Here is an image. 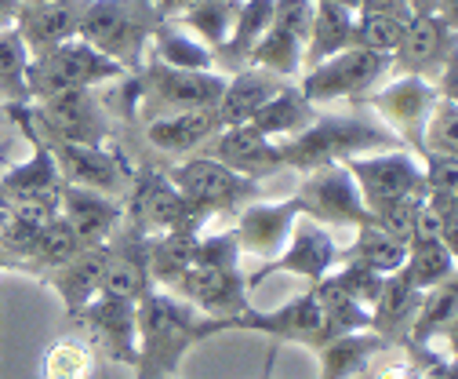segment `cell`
Here are the masks:
<instances>
[{
    "label": "cell",
    "mask_w": 458,
    "mask_h": 379,
    "mask_svg": "<svg viewBox=\"0 0 458 379\" xmlns=\"http://www.w3.org/2000/svg\"><path fill=\"white\" fill-rule=\"evenodd\" d=\"M135 332H139L135 379H167L179 375L186 354L197 343L225 332V321L204 317L167 289H149L135 303Z\"/></svg>",
    "instance_id": "6da1fadb"
},
{
    "label": "cell",
    "mask_w": 458,
    "mask_h": 379,
    "mask_svg": "<svg viewBox=\"0 0 458 379\" xmlns=\"http://www.w3.org/2000/svg\"><path fill=\"white\" fill-rule=\"evenodd\" d=\"M280 160L284 168L295 172H317L327 165H346L353 157L364 153H378V150H400V139L378 125L375 117H360V114H317V121L292 135L280 139Z\"/></svg>",
    "instance_id": "7a4b0ae2"
},
{
    "label": "cell",
    "mask_w": 458,
    "mask_h": 379,
    "mask_svg": "<svg viewBox=\"0 0 458 379\" xmlns=\"http://www.w3.org/2000/svg\"><path fill=\"white\" fill-rule=\"evenodd\" d=\"M157 22L160 15L149 0H88L77 37L98 56L113 59L124 73H135L146 63Z\"/></svg>",
    "instance_id": "3957f363"
},
{
    "label": "cell",
    "mask_w": 458,
    "mask_h": 379,
    "mask_svg": "<svg viewBox=\"0 0 458 379\" xmlns=\"http://www.w3.org/2000/svg\"><path fill=\"white\" fill-rule=\"evenodd\" d=\"M26 114L47 142H73V146L113 142V110L106 106V95L98 88L37 99L26 106Z\"/></svg>",
    "instance_id": "277c9868"
},
{
    "label": "cell",
    "mask_w": 458,
    "mask_h": 379,
    "mask_svg": "<svg viewBox=\"0 0 458 379\" xmlns=\"http://www.w3.org/2000/svg\"><path fill=\"white\" fill-rule=\"evenodd\" d=\"M124 70L98 56L91 44H84L81 37L40 51V56H30V70H26V88L30 99H51V95H63V91H81V88H102L121 81Z\"/></svg>",
    "instance_id": "5b68a950"
},
{
    "label": "cell",
    "mask_w": 458,
    "mask_h": 379,
    "mask_svg": "<svg viewBox=\"0 0 458 379\" xmlns=\"http://www.w3.org/2000/svg\"><path fill=\"white\" fill-rule=\"evenodd\" d=\"M167 179L175 183V190L182 194L197 227H204L208 220H215V215L241 211L248 201L259 197V183H251L244 176H233L229 168L215 165V160H208V157H197V153H190L182 165L167 168Z\"/></svg>",
    "instance_id": "8992f818"
},
{
    "label": "cell",
    "mask_w": 458,
    "mask_h": 379,
    "mask_svg": "<svg viewBox=\"0 0 458 379\" xmlns=\"http://www.w3.org/2000/svg\"><path fill=\"white\" fill-rule=\"evenodd\" d=\"M4 114L19 125V132L30 142V157L22 165H12L4 176H0V194H4L12 204H26V208H40V211H59L63 201V172H59V160H55L47 139L33 128L26 106H4Z\"/></svg>",
    "instance_id": "52a82bcc"
},
{
    "label": "cell",
    "mask_w": 458,
    "mask_h": 379,
    "mask_svg": "<svg viewBox=\"0 0 458 379\" xmlns=\"http://www.w3.org/2000/svg\"><path fill=\"white\" fill-rule=\"evenodd\" d=\"M225 332H259V336H269V343H276V347L280 343H299V347H310V350H317L320 343H327L335 336L331 321L324 314V303H320L313 285H310V292L288 299L284 306H273V310L248 306L244 314L225 321Z\"/></svg>",
    "instance_id": "ba28073f"
},
{
    "label": "cell",
    "mask_w": 458,
    "mask_h": 379,
    "mask_svg": "<svg viewBox=\"0 0 458 379\" xmlns=\"http://www.w3.org/2000/svg\"><path fill=\"white\" fill-rule=\"evenodd\" d=\"M386 73H389V56H375L368 47H346L338 56L310 66L295 84L313 106L317 102H364Z\"/></svg>",
    "instance_id": "9c48e42d"
},
{
    "label": "cell",
    "mask_w": 458,
    "mask_h": 379,
    "mask_svg": "<svg viewBox=\"0 0 458 379\" xmlns=\"http://www.w3.org/2000/svg\"><path fill=\"white\" fill-rule=\"evenodd\" d=\"M121 208H124V223L146 237L179 230V227L200 230L182 201V194L175 190V183L157 165H135V176H131V186H128Z\"/></svg>",
    "instance_id": "30bf717a"
},
{
    "label": "cell",
    "mask_w": 458,
    "mask_h": 379,
    "mask_svg": "<svg viewBox=\"0 0 458 379\" xmlns=\"http://www.w3.org/2000/svg\"><path fill=\"white\" fill-rule=\"evenodd\" d=\"M437 99H440V88L433 81L400 73L386 88L371 91L364 102L375 114V121L386 125L400 139V146L411 150L415 157H422V128H426V117L433 114Z\"/></svg>",
    "instance_id": "8fae6325"
},
{
    "label": "cell",
    "mask_w": 458,
    "mask_h": 379,
    "mask_svg": "<svg viewBox=\"0 0 458 379\" xmlns=\"http://www.w3.org/2000/svg\"><path fill=\"white\" fill-rule=\"evenodd\" d=\"M346 172L353 176L368 211H378L386 204L422 197L426 194V176H422V160L411 150H378L346 160Z\"/></svg>",
    "instance_id": "7c38bea8"
},
{
    "label": "cell",
    "mask_w": 458,
    "mask_h": 379,
    "mask_svg": "<svg viewBox=\"0 0 458 379\" xmlns=\"http://www.w3.org/2000/svg\"><path fill=\"white\" fill-rule=\"evenodd\" d=\"M313 22V0H276L269 30L255 44L248 66L266 70L280 81H299L302 77V56H306V37Z\"/></svg>",
    "instance_id": "4fadbf2b"
},
{
    "label": "cell",
    "mask_w": 458,
    "mask_h": 379,
    "mask_svg": "<svg viewBox=\"0 0 458 379\" xmlns=\"http://www.w3.org/2000/svg\"><path fill=\"white\" fill-rule=\"evenodd\" d=\"M299 204V215L320 223V227H364L371 223V211L346 172V165H327L317 172H306L299 190L292 194Z\"/></svg>",
    "instance_id": "5bb4252c"
},
{
    "label": "cell",
    "mask_w": 458,
    "mask_h": 379,
    "mask_svg": "<svg viewBox=\"0 0 458 379\" xmlns=\"http://www.w3.org/2000/svg\"><path fill=\"white\" fill-rule=\"evenodd\" d=\"M338 252L342 248H338V241L331 237L327 227H320V223L306 220V215H299L295 227H292L288 245L280 248V255H273L269 263H262L255 274H244L248 292H255L273 274H288V278H302V281L317 285V281H324L331 274V266L338 263Z\"/></svg>",
    "instance_id": "9a60e30c"
},
{
    "label": "cell",
    "mask_w": 458,
    "mask_h": 379,
    "mask_svg": "<svg viewBox=\"0 0 458 379\" xmlns=\"http://www.w3.org/2000/svg\"><path fill=\"white\" fill-rule=\"evenodd\" d=\"M66 186H88L106 197H124L135 176V160L117 146V142H102V146H73V142H47Z\"/></svg>",
    "instance_id": "2e32d148"
},
{
    "label": "cell",
    "mask_w": 458,
    "mask_h": 379,
    "mask_svg": "<svg viewBox=\"0 0 458 379\" xmlns=\"http://www.w3.org/2000/svg\"><path fill=\"white\" fill-rule=\"evenodd\" d=\"M73 321L84 329V343L95 350V357H106L113 365L135 368L139 361V332H135V303L117 296H95Z\"/></svg>",
    "instance_id": "e0dca14e"
},
{
    "label": "cell",
    "mask_w": 458,
    "mask_h": 379,
    "mask_svg": "<svg viewBox=\"0 0 458 379\" xmlns=\"http://www.w3.org/2000/svg\"><path fill=\"white\" fill-rule=\"evenodd\" d=\"M458 59L454 47V22L437 15V12H411L404 40L393 51L389 70L396 73H411V77H426L437 84V77L444 73V66Z\"/></svg>",
    "instance_id": "ac0fdd59"
},
{
    "label": "cell",
    "mask_w": 458,
    "mask_h": 379,
    "mask_svg": "<svg viewBox=\"0 0 458 379\" xmlns=\"http://www.w3.org/2000/svg\"><path fill=\"white\" fill-rule=\"evenodd\" d=\"M197 157H208V160H215V165L229 168L233 176H244L251 183L284 172L280 146L273 139H266L262 132H255L251 125H229V128L215 132L197 150Z\"/></svg>",
    "instance_id": "d6986e66"
},
{
    "label": "cell",
    "mask_w": 458,
    "mask_h": 379,
    "mask_svg": "<svg viewBox=\"0 0 458 379\" xmlns=\"http://www.w3.org/2000/svg\"><path fill=\"white\" fill-rule=\"evenodd\" d=\"M171 292L186 299L193 310H200L204 317H218V321H229L251 306L244 270H211L193 263Z\"/></svg>",
    "instance_id": "ffe728a7"
},
{
    "label": "cell",
    "mask_w": 458,
    "mask_h": 379,
    "mask_svg": "<svg viewBox=\"0 0 458 379\" xmlns=\"http://www.w3.org/2000/svg\"><path fill=\"white\" fill-rule=\"evenodd\" d=\"M299 220V204L295 197H284V201H248L237 211V245L244 255H255L262 263H269L273 255H280V248L288 245L292 227Z\"/></svg>",
    "instance_id": "44dd1931"
},
{
    "label": "cell",
    "mask_w": 458,
    "mask_h": 379,
    "mask_svg": "<svg viewBox=\"0 0 458 379\" xmlns=\"http://www.w3.org/2000/svg\"><path fill=\"white\" fill-rule=\"evenodd\" d=\"M106 270H102V296H117V299H128V303H139L153 281H149V263H146V252H149V237L139 234L135 227L121 223V230L106 241Z\"/></svg>",
    "instance_id": "7402d4cb"
},
{
    "label": "cell",
    "mask_w": 458,
    "mask_h": 379,
    "mask_svg": "<svg viewBox=\"0 0 458 379\" xmlns=\"http://www.w3.org/2000/svg\"><path fill=\"white\" fill-rule=\"evenodd\" d=\"M215 132H222L218 110L204 106V110H186V114H164L142 125V142L153 160L160 157H190L197 153ZM149 160V165H153Z\"/></svg>",
    "instance_id": "603a6c76"
},
{
    "label": "cell",
    "mask_w": 458,
    "mask_h": 379,
    "mask_svg": "<svg viewBox=\"0 0 458 379\" xmlns=\"http://www.w3.org/2000/svg\"><path fill=\"white\" fill-rule=\"evenodd\" d=\"M84 12H88V0H40V4H22L19 0V15L12 30L22 37L30 56H40V51L73 40Z\"/></svg>",
    "instance_id": "cb8c5ba5"
},
{
    "label": "cell",
    "mask_w": 458,
    "mask_h": 379,
    "mask_svg": "<svg viewBox=\"0 0 458 379\" xmlns=\"http://www.w3.org/2000/svg\"><path fill=\"white\" fill-rule=\"evenodd\" d=\"M59 215L73 227V234L81 237L84 248L106 245L124 223V208L117 197H106L98 190L88 186H63V201H59Z\"/></svg>",
    "instance_id": "d4e9b609"
},
{
    "label": "cell",
    "mask_w": 458,
    "mask_h": 379,
    "mask_svg": "<svg viewBox=\"0 0 458 379\" xmlns=\"http://www.w3.org/2000/svg\"><path fill=\"white\" fill-rule=\"evenodd\" d=\"M106 245H95V248H81L70 263L47 270L40 274V281L63 299V310L66 317L81 314L102 289V270H106Z\"/></svg>",
    "instance_id": "484cf974"
},
{
    "label": "cell",
    "mask_w": 458,
    "mask_h": 379,
    "mask_svg": "<svg viewBox=\"0 0 458 379\" xmlns=\"http://www.w3.org/2000/svg\"><path fill=\"white\" fill-rule=\"evenodd\" d=\"M393 343L382 340L378 332L371 329H360V332H342V336H331L327 343L317 347V357H320V379H353L360 372H368L382 354H389Z\"/></svg>",
    "instance_id": "4316f807"
},
{
    "label": "cell",
    "mask_w": 458,
    "mask_h": 379,
    "mask_svg": "<svg viewBox=\"0 0 458 379\" xmlns=\"http://www.w3.org/2000/svg\"><path fill=\"white\" fill-rule=\"evenodd\" d=\"M146 56H149L153 63L171 66V70L218 73V70H215V51H211L193 30H186L179 19H160V22H157Z\"/></svg>",
    "instance_id": "83f0119b"
},
{
    "label": "cell",
    "mask_w": 458,
    "mask_h": 379,
    "mask_svg": "<svg viewBox=\"0 0 458 379\" xmlns=\"http://www.w3.org/2000/svg\"><path fill=\"white\" fill-rule=\"evenodd\" d=\"M313 121H317V106L299 91L295 81H288L273 99H266L259 110L251 114V121H244V125H251L266 139L280 142V139H292V135L306 132Z\"/></svg>",
    "instance_id": "f1b7e54d"
},
{
    "label": "cell",
    "mask_w": 458,
    "mask_h": 379,
    "mask_svg": "<svg viewBox=\"0 0 458 379\" xmlns=\"http://www.w3.org/2000/svg\"><path fill=\"white\" fill-rule=\"evenodd\" d=\"M273 4L276 0H241V12L233 19V30H229L225 44L215 51V70L225 77V73H241L248 70V59L255 44L262 40V33L269 30V19H273Z\"/></svg>",
    "instance_id": "f546056e"
},
{
    "label": "cell",
    "mask_w": 458,
    "mask_h": 379,
    "mask_svg": "<svg viewBox=\"0 0 458 379\" xmlns=\"http://www.w3.org/2000/svg\"><path fill=\"white\" fill-rule=\"evenodd\" d=\"M284 84H288V81H280V77H273V73H266V70H251V66L241 70V73H229L225 84H222V95H218V102H215L222 128L251 121V114L259 110L266 99H273Z\"/></svg>",
    "instance_id": "4dcf8cb0"
},
{
    "label": "cell",
    "mask_w": 458,
    "mask_h": 379,
    "mask_svg": "<svg viewBox=\"0 0 458 379\" xmlns=\"http://www.w3.org/2000/svg\"><path fill=\"white\" fill-rule=\"evenodd\" d=\"M357 47V12L338 8V4H313V22L306 37V56H302V73L338 51Z\"/></svg>",
    "instance_id": "1f68e13d"
},
{
    "label": "cell",
    "mask_w": 458,
    "mask_h": 379,
    "mask_svg": "<svg viewBox=\"0 0 458 379\" xmlns=\"http://www.w3.org/2000/svg\"><path fill=\"white\" fill-rule=\"evenodd\" d=\"M454 321H458V278H447L437 289L422 292V303L408 329V343L433 347V340H447V347H454Z\"/></svg>",
    "instance_id": "d6a6232c"
},
{
    "label": "cell",
    "mask_w": 458,
    "mask_h": 379,
    "mask_svg": "<svg viewBox=\"0 0 458 379\" xmlns=\"http://www.w3.org/2000/svg\"><path fill=\"white\" fill-rule=\"evenodd\" d=\"M419 303H422V292L419 289H411L400 274H386L382 292H378V299L371 306V332H378L393 347L404 343Z\"/></svg>",
    "instance_id": "836d02e7"
},
{
    "label": "cell",
    "mask_w": 458,
    "mask_h": 379,
    "mask_svg": "<svg viewBox=\"0 0 458 379\" xmlns=\"http://www.w3.org/2000/svg\"><path fill=\"white\" fill-rule=\"evenodd\" d=\"M197 237H200V230H193V227H179V230H167V234L149 237L146 263H149L153 289H167V292L175 289V281L193 266Z\"/></svg>",
    "instance_id": "e575fe53"
},
{
    "label": "cell",
    "mask_w": 458,
    "mask_h": 379,
    "mask_svg": "<svg viewBox=\"0 0 458 379\" xmlns=\"http://www.w3.org/2000/svg\"><path fill=\"white\" fill-rule=\"evenodd\" d=\"M404 259H408V241H400L375 220L357 227L353 245L338 252V263H360V266L375 270V274H396V270L404 266Z\"/></svg>",
    "instance_id": "d590c367"
},
{
    "label": "cell",
    "mask_w": 458,
    "mask_h": 379,
    "mask_svg": "<svg viewBox=\"0 0 458 379\" xmlns=\"http://www.w3.org/2000/svg\"><path fill=\"white\" fill-rule=\"evenodd\" d=\"M81 248L84 245L73 234V227L63 220V215H51V220L40 227V234L33 237V245L26 248V255H22V274L40 278V274H47V270L70 263Z\"/></svg>",
    "instance_id": "8d00e7d4"
},
{
    "label": "cell",
    "mask_w": 458,
    "mask_h": 379,
    "mask_svg": "<svg viewBox=\"0 0 458 379\" xmlns=\"http://www.w3.org/2000/svg\"><path fill=\"white\" fill-rule=\"evenodd\" d=\"M454 263H458V252H451L444 241H411L408 245V259H404V266H400L396 274L404 278L411 289L429 292L440 281L454 278Z\"/></svg>",
    "instance_id": "74e56055"
},
{
    "label": "cell",
    "mask_w": 458,
    "mask_h": 379,
    "mask_svg": "<svg viewBox=\"0 0 458 379\" xmlns=\"http://www.w3.org/2000/svg\"><path fill=\"white\" fill-rule=\"evenodd\" d=\"M241 12V0H193V4L179 15L186 30H193L211 51H218L233 30V19Z\"/></svg>",
    "instance_id": "f35d334b"
},
{
    "label": "cell",
    "mask_w": 458,
    "mask_h": 379,
    "mask_svg": "<svg viewBox=\"0 0 458 379\" xmlns=\"http://www.w3.org/2000/svg\"><path fill=\"white\" fill-rule=\"evenodd\" d=\"M26 70H30V47L15 30H0V102L4 106H30V88H26Z\"/></svg>",
    "instance_id": "ab89813d"
},
{
    "label": "cell",
    "mask_w": 458,
    "mask_h": 379,
    "mask_svg": "<svg viewBox=\"0 0 458 379\" xmlns=\"http://www.w3.org/2000/svg\"><path fill=\"white\" fill-rule=\"evenodd\" d=\"M411 8H400V12H357V47H368L375 56H389L400 47L408 30Z\"/></svg>",
    "instance_id": "60d3db41"
},
{
    "label": "cell",
    "mask_w": 458,
    "mask_h": 379,
    "mask_svg": "<svg viewBox=\"0 0 458 379\" xmlns=\"http://www.w3.org/2000/svg\"><path fill=\"white\" fill-rule=\"evenodd\" d=\"M95 350L84 340H59L40 357V379H91Z\"/></svg>",
    "instance_id": "b9f144b4"
},
{
    "label": "cell",
    "mask_w": 458,
    "mask_h": 379,
    "mask_svg": "<svg viewBox=\"0 0 458 379\" xmlns=\"http://www.w3.org/2000/svg\"><path fill=\"white\" fill-rule=\"evenodd\" d=\"M324 281H331L342 296H350L353 303H360L364 310H371L375 299H378V292H382L386 274H375V270H368V266H360V263H335L331 274H327Z\"/></svg>",
    "instance_id": "7bdbcfd3"
},
{
    "label": "cell",
    "mask_w": 458,
    "mask_h": 379,
    "mask_svg": "<svg viewBox=\"0 0 458 379\" xmlns=\"http://www.w3.org/2000/svg\"><path fill=\"white\" fill-rule=\"evenodd\" d=\"M458 102L454 99H437L433 114L426 117V128H422V157L426 153H444V157H454L458 150Z\"/></svg>",
    "instance_id": "ee69618b"
},
{
    "label": "cell",
    "mask_w": 458,
    "mask_h": 379,
    "mask_svg": "<svg viewBox=\"0 0 458 379\" xmlns=\"http://www.w3.org/2000/svg\"><path fill=\"white\" fill-rule=\"evenodd\" d=\"M241 245H237V234L225 230V234H208V237H197V255L193 263L197 266H211V270H241Z\"/></svg>",
    "instance_id": "f6af8a7d"
},
{
    "label": "cell",
    "mask_w": 458,
    "mask_h": 379,
    "mask_svg": "<svg viewBox=\"0 0 458 379\" xmlns=\"http://www.w3.org/2000/svg\"><path fill=\"white\" fill-rule=\"evenodd\" d=\"M426 350L429 347H415L404 340L389 361H375V379H426Z\"/></svg>",
    "instance_id": "bcb514c9"
},
{
    "label": "cell",
    "mask_w": 458,
    "mask_h": 379,
    "mask_svg": "<svg viewBox=\"0 0 458 379\" xmlns=\"http://www.w3.org/2000/svg\"><path fill=\"white\" fill-rule=\"evenodd\" d=\"M426 379H458L451 354H437L433 347L426 350Z\"/></svg>",
    "instance_id": "7dc6e473"
},
{
    "label": "cell",
    "mask_w": 458,
    "mask_h": 379,
    "mask_svg": "<svg viewBox=\"0 0 458 379\" xmlns=\"http://www.w3.org/2000/svg\"><path fill=\"white\" fill-rule=\"evenodd\" d=\"M149 4H153V12H157L160 19H179V15L193 4V0H149Z\"/></svg>",
    "instance_id": "c3c4849f"
},
{
    "label": "cell",
    "mask_w": 458,
    "mask_h": 379,
    "mask_svg": "<svg viewBox=\"0 0 458 379\" xmlns=\"http://www.w3.org/2000/svg\"><path fill=\"white\" fill-rule=\"evenodd\" d=\"M411 8V0H357V12H400Z\"/></svg>",
    "instance_id": "681fc988"
},
{
    "label": "cell",
    "mask_w": 458,
    "mask_h": 379,
    "mask_svg": "<svg viewBox=\"0 0 458 379\" xmlns=\"http://www.w3.org/2000/svg\"><path fill=\"white\" fill-rule=\"evenodd\" d=\"M0 114H4V102H0ZM12 165H15V146H12V139H0V176Z\"/></svg>",
    "instance_id": "f907efd6"
},
{
    "label": "cell",
    "mask_w": 458,
    "mask_h": 379,
    "mask_svg": "<svg viewBox=\"0 0 458 379\" xmlns=\"http://www.w3.org/2000/svg\"><path fill=\"white\" fill-rule=\"evenodd\" d=\"M19 15V0H0V30H12Z\"/></svg>",
    "instance_id": "816d5d0a"
},
{
    "label": "cell",
    "mask_w": 458,
    "mask_h": 379,
    "mask_svg": "<svg viewBox=\"0 0 458 379\" xmlns=\"http://www.w3.org/2000/svg\"><path fill=\"white\" fill-rule=\"evenodd\" d=\"M273 361H276V343L269 347V354H266V365H262V379H273Z\"/></svg>",
    "instance_id": "f5cc1de1"
},
{
    "label": "cell",
    "mask_w": 458,
    "mask_h": 379,
    "mask_svg": "<svg viewBox=\"0 0 458 379\" xmlns=\"http://www.w3.org/2000/svg\"><path fill=\"white\" fill-rule=\"evenodd\" d=\"M8 215H12V201H8L4 194H0V227L8 223Z\"/></svg>",
    "instance_id": "db71d44e"
},
{
    "label": "cell",
    "mask_w": 458,
    "mask_h": 379,
    "mask_svg": "<svg viewBox=\"0 0 458 379\" xmlns=\"http://www.w3.org/2000/svg\"><path fill=\"white\" fill-rule=\"evenodd\" d=\"M313 4H338V8H353L357 12V0H313Z\"/></svg>",
    "instance_id": "11a10c76"
},
{
    "label": "cell",
    "mask_w": 458,
    "mask_h": 379,
    "mask_svg": "<svg viewBox=\"0 0 458 379\" xmlns=\"http://www.w3.org/2000/svg\"><path fill=\"white\" fill-rule=\"evenodd\" d=\"M22 4H40V0H22Z\"/></svg>",
    "instance_id": "9f6ffc18"
},
{
    "label": "cell",
    "mask_w": 458,
    "mask_h": 379,
    "mask_svg": "<svg viewBox=\"0 0 458 379\" xmlns=\"http://www.w3.org/2000/svg\"><path fill=\"white\" fill-rule=\"evenodd\" d=\"M0 270H8V263H4V259H0Z\"/></svg>",
    "instance_id": "6f0895ef"
},
{
    "label": "cell",
    "mask_w": 458,
    "mask_h": 379,
    "mask_svg": "<svg viewBox=\"0 0 458 379\" xmlns=\"http://www.w3.org/2000/svg\"><path fill=\"white\" fill-rule=\"evenodd\" d=\"M167 379H179V375H167Z\"/></svg>",
    "instance_id": "680465c9"
}]
</instances>
